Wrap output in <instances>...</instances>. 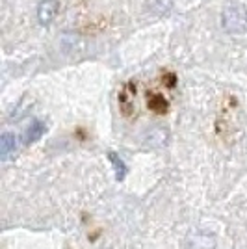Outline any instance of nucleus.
<instances>
[{"mask_svg":"<svg viewBox=\"0 0 247 249\" xmlns=\"http://www.w3.org/2000/svg\"><path fill=\"white\" fill-rule=\"evenodd\" d=\"M60 11V0H41L37 6V19L41 24H51Z\"/></svg>","mask_w":247,"mask_h":249,"instance_id":"f03ea898","label":"nucleus"},{"mask_svg":"<svg viewBox=\"0 0 247 249\" xmlns=\"http://www.w3.org/2000/svg\"><path fill=\"white\" fill-rule=\"evenodd\" d=\"M164 80H165V86L167 88H175V84H176V76L173 73H167L164 74Z\"/></svg>","mask_w":247,"mask_h":249,"instance_id":"1a4fd4ad","label":"nucleus"},{"mask_svg":"<svg viewBox=\"0 0 247 249\" xmlns=\"http://www.w3.org/2000/svg\"><path fill=\"white\" fill-rule=\"evenodd\" d=\"M147 8L151 13H155L158 17L167 15L173 8V0H147Z\"/></svg>","mask_w":247,"mask_h":249,"instance_id":"0eeeda50","label":"nucleus"},{"mask_svg":"<svg viewBox=\"0 0 247 249\" xmlns=\"http://www.w3.org/2000/svg\"><path fill=\"white\" fill-rule=\"evenodd\" d=\"M147 106H149V110H153L155 114H160V115L165 114L169 110L167 99L160 93H149V97H147Z\"/></svg>","mask_w":247,"mask_h":249,"instance_id":"39448f33","label":"nucleus"},{"mask_svg":"<svg viewBox=\"0 0 247 249\" xmlns=\"http://www.w3.org/2000/svg\"><path fill=\"white\" fill-rule=\"evenodd\" d=\"M134 95H136V84L126 82L123 91L119 93V106H121L124 115H130V112H132V99H134Z\"/></svg>","mask_w":247,"mask_h":249,"instance_id":"7ed1b4c3","label":"nucleus"},{"mask_svg":"<svg viewBox=\"0 0 247 249\" xmlns=\"http://www.w3.org/2000/svg\"><path fill=\"white\" fill-rule=\"evenodd\" d=\"M17 149V138L11 132H4L0 136V158L2 160H8Z\"/></svg>","mask_w":247,"mask_h":249,"instance_id":"20e7f679","label":"nucleus"},{"mask_svg":"<svg viewBox=\"0 0 247 249\" xmlns=\"http://www.w3.org/2000/svg\"><path fill=\"white\" fill-rule=\"evenodd\" d=\"M45 130H47L45 123H41V121H34V123L28 126L26 134H24V143H26V145H30V143H35L37 140H41V138H43Z\"/></svg>","mask_w":247,"mask_h":249,"instance_id":"423d86ee","label":"nucleus"},{"mask_svg":"<svg viewBox=\"0 0 247 249\" xmlns=\"http://www.w3.org/2000/svg\"><path fill=\"white\" fill-rule=\"evenodd\" d=\"M108 158H110V162H112L113 167H115V178H117V180H123L124 175H126V166H124V162L115 155V153H112V151L108 153Z\"/></svg>","mask_w":247,"mask_h":249,"instance_id":"6e6552de","label":"nucleus"},{"mask_svg":"<svg viewBox=\"0 0 247 249\" xmlns=\"http://www.w3.org/2000/svg\"><path fill=\"white\" fill-rule=\"evenodd\" d=\"M221 28L227 34L242 36L247 32V11L240 4H229L221 11Z\"/></svg>","mask_w":247,"mask_h":249,"instance_id":"f257e3e1","label":"nucleus"}]
</instances>
